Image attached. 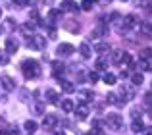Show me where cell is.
<instances>
[{
  "instance_id": "1",
  "label": "cell",
  "mask_w": 152,
  "mask_h": 135,
  "mask_svg": "<svg viewBox=\"0 0 152 135\" xmlns=\"http://www.w3.org/2000/svg\"><path fill=\"white\" fill-rule=\"evenodd\" d=\"M21 71H23V75H25L27 79H37L39 75H41V66H39L37 60L27 58V60L21 62Z\"/></svg>"
},
{
  "instance_id": "2",
  "label": "cell",
  "mask_w": 152,
  "mask_h": 135,
  "mask_svg": "<svg viewBox=\"0 0 152 135\" xmlns=\"http://www.w3.org/2000/svg\"><path fill=\"white\" fill-rule=\"evenodd\" d=\"M106 125H108V129L118 131L123 125V118L119 116V114H106Z\"/></svg>"
},
{
  "instance_id": "3",
  "label": "cell",
  "mask_w": 152,
  "mask_h": 135,
  "mask_svg": "<svg viewBox=\"0 0 152 135\" xmlns=\"http://www.w3.org/2000/svg\"><path fill=\"white\" fill-rule=\"evenodd\" d=\"M27 46H29V48H35V50H45L46 37H42V35H33L31 39H27Z\"/></svg>"
},
{
  "instance_id": "4",
  "label": "cell",
  "mask_w": 152,
  "mask_h": 135,
  "mask_svg": "<svg viewBox=\"0 0 152 135\" xmlns=\"http://www.w3.org/2000/svg\"><path fill=\"white\" fill-rule=\"evenodd\" d=\"M58 125V118L54 114H45V120H42V128L45 129H54Z\"/></svg>"
},
{
  "instance_id": "5",
  "label": "cell",
  "mask_w": 152,
  "mask_h": 135,
  "mask_svg": "<svg viewBox=\"0 0 152 135\" xmlns=\"http://www.w3.org/2000/svg\"><path fill=\"white\" fill-rule=\"evenodd\" d=\"M121 25H123V29H133V27H137V15H133V14H129V15H125V18L121 19Z\"/></svg>"
},
{
  "instance_id": "6",
  "label": "cell",
  "mask_w": 152,
  "mask_h": 135,
  "mask_svg": "<svg viewBox=\"0 0 152 135\" xmlns=\"http://www.w3.org/2000/svg\"><path fill=\"white\" fill-rule=\"evenodd\" d=\"M56 52H58L60 56H71V54L75 52V48H73V45H69V43H62Z\"/></svg>"
},
{
  "instance_id": "7",
  "label": "cell",
  "mask_w": 152,
  "mask_h": 135,
  "mask_svg": "<svg viewBox=\"0 0 152 135\" xmlns=\"http://www.w3.org/2000/svg\"><path fill=\"white\" fill-rule=\"evenodd\" d=\"M0 85H2L4 91H8V93L15 89V81L10 77V75H2V77H0Z\"/></svg>"
},
{
  "instance_id": "8",
  "label": "cell",
  "mask_w": 152,
  "mask_h": 135,
  "mask_svg": "<svg viewBox=\"0 0 152 135\" xmlns=\"http://www.w3.org/2000/svg\"><path fill=\"white\" fill-rule=\"evenodd\" d=\"M119 95L123 97V101H125V102L131 101V98H135V91L131 89L129 85H121V87H119Z\"/></svg>"
},
{
  "instance_id": "9",
  "label": "cell",
  "mask_w": 152,
  "mask_h": 135,
  "mask_svg": "<svg viewBox=\"0 0 152 135\" xmlns=\"http://www.w3.org/2000/svg\"><path fill=\"white\" fill-rule=\"evenodd\" d=\"M18 48H19L18 41H15L14 37H8L6 39V54H15V52H18Z\"/></svg>"
},
{
  "instance_id": "10",
  "label": "cell",
  "mask_w": 152,
  "mask_h": 135,
  "mask_svg": "<svg viewBox=\"0 0 152 135\" xmlns=\"http://www.w3.org/2000/svg\"><path fill=\"white\" fill-rule=\"evenodd\" d=\"M75 110V116H77V120H87V116H89V106L83 102V104H79Z\"/></svg>"
},
{
  "instance_id": "11",
  "label": "cell",
  "mask_w": 152,
  "mask_h": 135,
  "mask_svg": "<svg viewBox=\"0 0 152 135\" xmlns=\"http://www.w3.org/2000/svg\"><path fill=\"white\" fill-rule=\"evenodd\" d=\"M45 97H46V102H50V104H58L60 102V95L56 93V91H52V89H46Z\"/></svg>"
},
{
  "instance_id": "12",
  "label": "cell",
  "mask_w": 152,
  "mask_h": 135,
  "mask_svg": "<svg viewBox=\"0 0 152 135\" xmlns=\"http://www.w3.org/2000/svg\"><path fill=\"white\" fill-rule=\"evenodd\" d=\"M131 131H133V133H142V131H145V124L141 122V118L133 120V124H131Z\"/></svg>"
},
{
  "instance_id": "13",
  "label": "cell",
  "mask_w": 152,
  "mask_h": 135,
  "mask_svg": "<svg viewBox=\"0 0 152 135\" xmlns=\"http://www.w3.org/2000/svg\"><path fill=\"white\" fill-rule=\"evenodd\" d=\"M60 85H62V91H64V93H67V95L75 93V85H73L71 81H66V79H62V81H60Z\"/></svg>"
},
{
  "instance_id": "14",
  "label": "cell",
  "mask_w": 152,
  "mask_h": 135,
  "mask_svg": "<svg viewBox=\"0 0 152 135\" xmlns=\"http://www.w3.org/2000/svg\"><path fill=\"white\" fill-rule=\"evenodd\" d=\"M66 71V66L62 64V62H52V73L56 75V77H60V73H64Z\"/></svg>"
},
{
  "instance_id": "15",
  "label": "cell",
  "mask_w": 152,
  "mask_h": 135,
  "mask_svg": "<svg viewBox=\"0 0 152 135\" xmlns=\"http://www.w3.org/2000/svg\"><path fill=\"white\" fill-rule=\"evenodd\" d=\"M106 101L110 102V104H115V106H123V104H125V101H118V95H115V93H108Z\"/></svg>"
},
{
  "instance_id": "16",
  "label": "cell",
  "mask_w": 152,
  "mask_h": 135,
  "mask_svg": "<svg viewBox=\"0 0 152 135\" xmlns=\"http://www.w3.org/2000/svg\"><path fill=\"white\" fill-rule=\"evenodd\" d=\"M137 68H139L141 71H150V70H152V64H150V60H142V58H139Z\"/></svg>"
},
{
  "instance_id": "17",
  "label": "cell",
  "mask_w": 152,
  "mask_h": 135,
  "mask_svg": "<svg viewBox=\"0 0 152 135\" xmlns=\"http://www.w3.org/2000/svg\"><path fill=\"white\" fill-rule=\"evenodd\" d=\"M73 108H75V104H73L71 98H64L62 101V110L64 112H73Z\"/></svg>"
},
{
  "instance_id": "18",
  "label": "cell",
  "mask_w": 152,
  "mask_h": 135,
  "mask_svg": "<svg viewBox=\"0 0 152 135\" xmlns=\"http://www.w3.org/2000/svg\"><path fill=\"white\" fill-rule=\"evenodd\" d=\"M94 50H96L98 54H106V52H110V45H108V43H96Z\"/></svg>"
},
{
  "instance_id": "19",
  "label": "cell",
  "mask_w": 152,
  "mask_h": 135,
  "mask_svg": "<svg viewBox=\"0 0 152 135\" xmlns=\"http://www.w3.org/2000/svg\"><path fill=\"white\" fill-rule=\"evenodd\" d=\"M23 128H25V131H27V133H35V131H37V128H39V125H37V122H33V120H27Z\"/></svg>"
},
{
  "instance_id": "20",
  "label": "cell",
  "mask_w": 152,
  "mask_h": 135,
  "mask_svg": "<svg viewBox=\"0 0 152 135\" xmlns=\"http://www.w3.org/2000/svg\"><path fill=\"white\" fill-rule=\"evenodd\" d=\"M79 52H81L83 58H91V48H89L87 43H81V45H79Z\"/></svg>"
},
{
  "instance_id": "21",
  "label": "cell",
  "mask_w": 152,
  "mask_h": 135,
  "mask_svg": "<svg viewBox=\"0 0 152 135\" xmlns=\"http://www.w3.org/2000/svg\"><path fill=\"white\" fill-rule=\"evenodd\" d=\"M79 98H81L83 102H89V101H93V91H79Z\"/></svg>"
},
{
  "instance_id": "22",
  "label": "cell",
  "mask_w": 152,
  "mask_h": 135,
  "mask_svg": "<svg viewBox=\"0 0 152 135\" xmlns=\"http://www.w3.org/2000/svg\"><path fill=\"white\" fill-rule=\"evenodd\" d=\"M62 10L71 12V10H77V8H75V2H73V0H64V2H62Z\"/></svg>"
},
{
  "instance_id": "23",
  "label": "cell",
  "mask_w": 152,
  "mask_h": 135,
  "mask_svg": "<svg viewBox=\"0 0 152 135\" xmlns=\"http://www.w3.org/2000/svg\"><path fill=\"white\" fill-rule=\"evenodd\" d=\"M142 81H145V79H142V73H133V75H131V83H133L135 87L142 85Z\"/></svg>"
},
{
  "instance_id": "24",
  "label": "cell",
  "mask_w": 152,
  "mask_h": 135,
  "mask_svg": "<svg viewBox=\"0 0 152 135\" xmlns=\"http://www.w3.org/2000/svg\"><path fill=\"white\" fill-rule=\"evenodd\" d=\"M141 31L146 35V37H152V23H150V21L142 23V25H141Z\"/></svg>"
},
{
  "instance_id": "25",
  "label": "cell",
  "mask_w": 152,
  "mask_h": 135,
  "mask_svg": "<svg viewBox=\"0 0 152 135\" xmlns=\"http://www.w3.org/2000/svg\"><path fill=\"white\" fill-rule=\"evenodd\" d=\"M64 27H66L67 31H71V33H77V31H79V25H75V23H71V21H66Z\"/></svg>"
},
{
  "instance_id": "26",
  "label": "cell",
  "mask_w": 152,
  "mask_h": 135,
  "mask_svg": "<svg viewBox=\"0 0 152 135\" xmlns=\"http://www.w3.org/2000/svg\"><path fill=\"white\" fill-rule=\"evenodd\" d=\"M104 35V27H98V29H93L91 31V39H98Z\"/></svg>"
},
{
  "instance_id": "27",
  "label": "cell",
  "mask_w": 152,
  "mask_h": 135,
  "mask_svg": "<svg viewBox=\"0 0 152 135\" xmlns=\"http://www.w3.org/2000/svg\"><path fill=\"white\" fill-rule=\"evenodd\" d=\"M104 83H106V85H114L115 83V75L114 73H106L104 75Z\"/></svg>"
},
{
  "instance_id": "28",
  "label": "cell",
  "mask_w": 152,
  "mask_h": 135,
  "mask_svg": "<svg viewBox=\"0 0 152 135\" xmlns=\"http://www.w3.org/2000/svg\"><path fill=\"white\" fill-rule=\"evenodd\" d=\"M93 0H83V2H81V8H83V10H85V12H89V10H93Z\"/></svg>"
},
{
  "instance_id": "29",
  "label": "cell",
  "mask_w": 152,
  "mask_h": 135,
  "mask_svg": "<svg viewBox=\"0 0 152 135\" xmlns=\"http://www.w3.org/2000/svg\"><path fill=\"white\" fill-rule=\"evenodd\" d=\"M141 58H142V60H150V58H152V50L150 48L141 50Z\"/></svg>"
},
{
  "instance_id": "30",
  "label": "cell",
  "mask_w": 152,
  "mask_h": 135,
  "mask_svg": "<svg viewBox=\"0 0 152 135\" xmlns=\"http://www.w3.org/2000/svg\"><path fill=\"white\" fill-rule=\"evenodd\" d=\"M121 58H123V50H115V52H114V62L121 64Z\"/></svg>"
},
{
  "instance_id": "31",
  "label": "cell",
  "mask_w": 152,
  "mask_h": 135,
  "mask_svg": "<svg viewBox=\"0 0 152 135\" xmlns=\"http://www.w3.org/2000/svg\"><path fill=\"white\" fill-rule=\"evenodd\" d=\"M60 18V12L58 10H50L48 12V19H58Z\"/></svg>"
},
{
  "instance_id": "32",
  "label": "cell",
  "mask_w": 152,
  "mask_h": 135,
  "mask_svg": "<svg viewBox=\"0 0 152 135\" xmlns=\"http://www.w3.org/2000/svg\"><path fill=\"white\" fill-rule=\"evenodd\" d=\"M96 70H106V60H104V58L96 60Z\"/></svg>"
},
{
  "instance_id": "33",
  "label": "cell",
  "mask_w": 152,
  "mask_h": 135,
  "mask_svg": "<svg viewBox=\"0 0 152 135\" xmlns=\"http://www.w3.org/2000/svg\"><path fill=\"white\" fill-rule=\"evenodd\" d=\"M121 64H131V54H129V52H123V58H121Z\"/></svg>"
},
{
  "instance_id": "34",
  "label": "cell",
  "mask_w": 152,
  "mask_h": 135,
  "mask_svg": "<svg viewBox=\"0 0 152 135\" xmlns=\"http://www.w3.org/2000/svg\"><path fill=\"white\" fill-rule=\"evenodd\" d=\"M56 35H58V31L54 27H48V39H56Z\"/></svg>"
},
{
  "instance_id": "35",
  "label": "cell",
  "mask_w": 152,
  "mask_h": 135,
  "mask_svg": "<svg viewBox=\"0 0 152 135\" xmlns=\"http://www.w3.org/2000/svg\"><path fill=\"white\" fill-rule=\"evenodd\" d=\"M89 79H91L93 83H96V81H98V73H96V71H91V73H89Z\"/></svg>"
},
{
  "instance_id": "36",
  "label": "cell",
  "mask_w": 152,
  "mask_h": 135,
  "mask_svg": "<svg viewBox=\"0 0 152 135\" xmlns=\"http://www.w3.org/2000/svg\"><path fill=\"white\" fill-rule=\"evenodd\" d=\"M0 64H2V66L8 64V56H6V54H2V52H0Z\"/></svg>"
},
{
  "instance_id": "37",
  "label": "cell",
  "mask_w": 152,
  "mask_h": 135,
  "mask_svg": "<svg viewBox=\"0 0 152 135\" xmlns=\"http://www.w3.org/2000/svg\"><path fill=\"white\" fill-rule=\"evenodd\" d=\"M6 27H8V29H12V27H14V19L8 18V19H6Z\"/></svg>"
},
{
  "instance_id": "38",
  "label": "cell",
  "mask_w": 152,
  "mask_h": 135,
  "mask_svg": "<svg viewBox=\"0 0 152 135\" xmlns=\"http://www.w3.org/2000/svg\"><path fill=\"white\" fill-rule=\"evenodd\" d=\"M8 133H10V135H19V129H18V128H12Z\"/></svg>"
},
{
  "instance_id": "39",
  "label": "cell",
  "mask_w": 152,
  "mask_h": 135,
  "mask_svg": "<svg viewBox=\"0 0 152 135\" xmlns=\"http://www.w3.org/2000/svg\"><path fill=\"white\" fill-rule=\"evenodd\" d=\"M142 135H152V128H145V131H142Z\"/></svg>"
},
{
  "instance_id": "40",
  "label": "cell",
  "mask_w": 152,
  "mask_h": 135,
  "mask_svg": "<svg viewBox=\"0 0 152 135\" xmlns=\"http://www.w3.org/2000/svg\"><path fill=\"white\" fill-rule=\"evenodd\" d=\"M23 4V0H14V6H21Z\"/></svg>"
},
{
  "instance_id": "41",
  "label": "cell",
  "mask_w": 152,
  "mask_h": 135,
  "mask_svg": "<svg viewBox=\"0 0 152 135\" xmlns=\"http://www.w3.org/2000/svg\"><path fill=\"white\" fill-rule=\"evenodd\" d=\"M0 135H10V133H8L6 129H0Z\"/></svg>"
},
{
  "instance_id": "42",
  "label": "cell",
  "mask_w": 152,
  "mask_h": 135,
  "mask_svg": "<svg viewBox=\"0 0 152 135\" xmlns=\"http://www.w3.org/2000/svg\"><path fill=\"white\" fill-rule=\"evenodd\" d=\"M104 2H112V0H104Z\"/></svg>"
},
{
  "instance_id": "43",
  "label": "cell",
  "mask_w": 152,
  "mask_h": 135,
  "mask_svg": "<svg viewBox=\"0 0 152 135\" xmlns=\"http://www.w3.org/2000/svg\"><path fill=\"white\" fill-rule=\"evenodd\" d=\"M150 118H152V110H150Z\"/></svg>"
},
{
  "instance_id": "44",
  "label": "cell",
  "mask_w": 152,
  "mask_h": 135,
  "mask_svg": "<svg viewBox=\"0 0 152 135\" xmlns=\"http://www.w3.org/2000/svg\"><path fill=\"white\" fill-rule=\"evenodd\" d=\"M0 15H2V10H0Z\"/></svg>"
},
{
  "instance_id": "45",
  "label": "cell",
  "mask_w": 152,
  "mask_h": 135,
  "mask_svg": "<svg viewBox=\"0 0 152 135\" xmlns=\"http://www.w3.org/2000/svg\"><path fill=\"white\" fill-rule=\"evenodd\" d=\"M93 2H96V0H93Z\"/></svg>"
},
{
  "instance_id": "46",
  "label": "cell",
  "mask_w": 152,
  "mask_h": 135,
  "mask_svg": "<svg viewBox=\"0 0 152 135\" xmlns=\"http://www.w3.org/2000/svg\"><path fill=\"white\" fill-rule=\"evenodd\" d=\"M62 135H64V133H62Z\"/></svg>"
}]
</instances>
